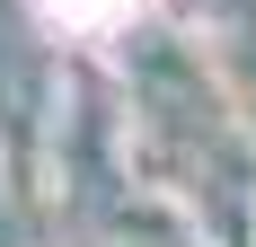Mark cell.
<instances>
[{"instance_id":"1","label":"cell","mask_w":256,"mask_h":247,"mask_svg":"<svg viewBox=\"0 0 256 247\" xmlns=\"http://www.w3.org/2000/svg\"><path fill=\"white\" fill-rule=\"evenodd\" d=\"M142 9H150V0H44V18L71 26V36H106V26L142 18Z\"/></svg>"}]
</instances>
